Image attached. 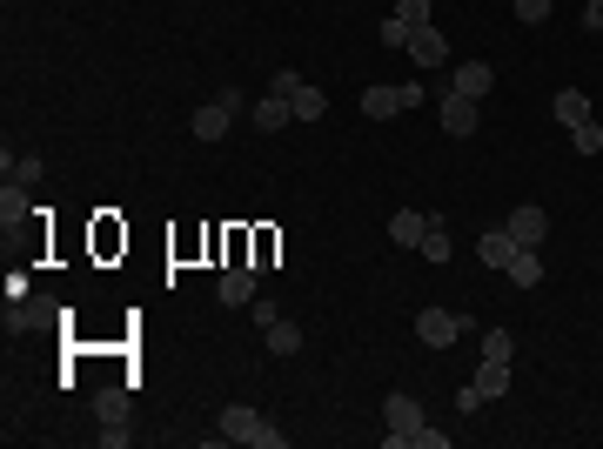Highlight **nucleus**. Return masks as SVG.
<instances>
[{"instance_id": "1", "label": "nucleus", "mask_w": 603, "mask_h": 449, "mask_svg": "<svg viewBox=\"0 0 603 449\" xmlns=\"http://www.w3.org/2000/svg\"><path fill=\"white\" fill-rule=\"evenodd\" d=\"M222 436H228V443H248V449H282V429L268 423L262 409H248V403H228L222 409Z\"/></svg>"}, {"instance_id": "2", "label": "nucleus", "mask_w": 603, "mask_h": 449, "mask_svg": "<svg viewBox=\"0 0 603 449\" xmlns=\"http://www.w3.org/2000/svg\"><path fill=\"white\" fill-rule=\"evenodd\" d=\"M409 429H423V403H416L409 389H389V403H382V443L402 449L409 443Z\"/></svg>"}, {"instance_id": "3", "label": "nucleus", "mask_w": 603, "mask_h": 449, "mask_svg": "<svg viewBox=\"0 0 603 449\" xmlns=\"http://www.w3.org/2000/svg\"><path fill=\"white\" fill-rule=\"evenodd\" d=\"M242 108H248V101H242L235 88H228V94H215L208 108H195V121H188V135H195V141H222V135H228V121H235Z\"/></svg>"}, {"instance_id": "4", "label": "nucleus", "mask_w": 603, "mask_h": 449, "mask_svg": "<svg viewBox=\"0 0 603 449\" xmlns=\"http://www.w3.org/2000/svg\"><path fill=\"white\" fill-rule=\"evenodd\" d=\"M402 108H423V81H402V88H362V114L369 121H389Z\"/></svg>"}, {"instance_id": "5", "label": "nucleus", "mask_w": 603, "mask_h": 449, "mask_svg": "<svg viewBox=\"0 0 603 449\" xmlns=\"http://www.w3.org/2000/svg\"><path fill=\"white\" fill-rule=\"evenodd\" d=\"M516 235V248H543V235H550V215H543V208L536 202H516L510 208V222H503Z\"/></svg>"}, {"instance_id": "6", "label": "nucleus", "mask_w": 603, "mask_h": 449, "mask_svg": "<svg viewBox=\"0 0 603 449\" xmlns=\"http://www.w3.org/2000/svg\"><path fill=\"white\" fill-rule=\"evenodd\" d=\"M416 336H423L429 349H449V342L463 336V315H449V309H423V315H416Z\"/></svg>"}, {"instance_id": "7", "label": "nucleus", "mask_w": 603, "mask_h": 449, "mask_svg": "<svg viewBox=\"0 0 603 449\" xmlns=\"http://www.w3.org/2000/svg\"><path fill=\"white\" fill-rule=\"evenodd\" d=\"M436 114H443V135H456V141H469V135H476V101H469V94H456V88H449Z\"/></svg>"}, {"instance_id": "8", "label": "nucleus", "mask_w": 603, "mask_h": 449, "mask_svg": "<svg viewBox=\"0 0 603 449\" xmlns=\"http://www.w3.org/2000/svg\"><path fill=\"white\" fill-rule=\"evenodd\" d=\"M409 61H416V68H443V61H449V41H443V27H436V21L409 34Z\"/></svg>"}, {"instance_id": "9", "label": "nucleus", "mask_w": 603, "mask_h": 449, "mask_svg": "<svg viewBox=\"0 0 603 449\" xmlns=\"http://www.w3.org/2000/svg\"><path fill=\"white\" fill-rule=\"evenodd\" d=\"M215 295H222L228 309L255 302V269H248V262H228V269H222V282H215Z\"/></svg>"}, {"instance_id": "10", "label": "nucleus", "mask_w": 603, "mask_h": 449, "mask_svg": "<svg viewBox=\"0 0 603 449\" xmlns=\"http://www.w3.org/2000/svg\"><path fill=\"white\" fill-rule=\"evenodd\" d=\"M449 88H456V94H469V101H483V94L496 88V68H490V61H463V68H456V81H449Z\"/></svg>"}, {"instance_id": "11", "label": "nucleus", "mask_w": 603, "mask_h": 449, "mask_svg": "<svg viewBox=\"0 0 603 449\" xmlns=\"http://www.w3.org/2000/svg\"><path fill=\"white\" fill-rule=\"evenodd\" d=\"M476 255H483L490 269H503V275H510V262H516V235H510V228H490V235L476 242Z\"/></svg>"}, {"instance_id": "12", "label": "nucleus", "mask_w": 603, "mask_h": 449, "mask_svg": "<svg viewBox=\"0 0 603 449\" xmlns=\"http://www.w3.org/2000/svg\"><path fill=\"white\" fill-rule=\"evenodd\" d=\"M423 235H429V215H416V208L389 215V242L396 248H423Z\"/></svg>"}, {"instance_id": "13", "label": "nucleus", "mask_w": 603, "mask_h": 449, "mask_svg": "<svg viewBox=\"0 0 603 449\" xmlns=\"http://www.w3.org/2000/svg\"><path fill=\"white\" fill-rule=\"evenodd\" d=\"M550 114H557V128H583V121H590V94H583V88H563L557 101H550Z\"/></svg>"}, {"instance_id": "14", "label": "nucleus", "mask_w": 603, "mask_h": 449, "mask_svg": "<svg viewBox=\"0 0 603 449\" xmlns=\"http://www.w3.org/2000/svg\"><path fill=\"white\" fill-rule=\"evenodd\" d=\"M476 396H483V403L510 396V362H483V369H476Z\"/></svg>"}, {"instance_id": "15", "label": "nucleus", "mask_w": 603, "mask_h": 449, "mask_svg": "<svg viewBox=\"0 0 603 449\" xmlns=\"http://www.w3.org/2000/svg\"><path fill=\"white\" fill-rule=\"evenodd\" d=\"M262 342H268V356H295V349H302V329L275 315V322H268V329H262Z\"/></svg>"}, {"instance_id": "16", "label": "nucleus", "mask_w": 603, "mask_h": 449, "mask_svg": "<svg viewBox=\"0 0 603 449\" xmlns=\"http://www.w3.org/2000/svg\"><path fill=\"white\" fill-rule=\"evenodd\" d=\"M510 282H516V289H536V282H543V248H516Z\"/></svg>"}, {"instance_id": "17", "label": "nucleus", "mask_w": 603, "mask_h": 449, "mask_svg": "<svg viewBox=\"0 0 603 449\" xmlns=\"http://www.w3.org/2000/svg\"><path fill=\"white\" fill-rule=\"evenodd\" d=\"M282 121H295V108L282 101V94H268V101H255V128H262V135H275Z\"/></svg>"}, {"instance_id": "18", "label": "nucleus", "mask_w": 603, "mask_h": 449, "mask_svg": "<svg viewBox=\"0 0 603 449\" xmlns=\"http://www.w3.org/2000/svg\"><path fill=\"white\" fill-rule=\"evenodd\" d=\"M289 108H295V121H322V108H329V94H322V88L309 81V88H295V94H289Z\"/></svg>"}, {"instance_id": "19", "label": "nucleus", "mask_w": 603, "mask_h": 449, "mask_svg": "<svg viewBox=\"0 0 603 449\" xmlns=\"http://www.w3.org/2000/svg\"><path fill=\"white\" fill-rule=\"evenodd\" d=\"M570 148H577V155H603V121L597 114H590L583 128H570Z\"/></svg>"}, {"instance_id": "20", "label": "nucleus", "mask_w": 603, "mask_h": 449, "mask_svg": "<svg viewBox=\"0 0 603 449\" xmlns=\"http://www.w3.org/2000/svg\"><path fill=\"white\" fill-rule=\"evenodd\" d=\"M510 356H516L510 329H483V362H510Z\"/></svg>"}, {"instance_id": "21", "label": "nucleus", "mask_w": 603, "mask_h": 449, "mask_svg": "<svg viewBox=\"0 0 603 449\" xmlns=\"http://www.w3.org/2000/svg\"><path fill=\"white\" fill-rule=\"evenodd\" d=\"M27 215H34V208H27V188H14V181H7V195H0V222L14 228V222H27Z\"/></svg>"}, {"instance_id": "22", "label": "nucleus", "mask_w": 603, "mask_h": 449, "mask_svg": "<svg viewBox=\"0 0 603 449\" xmlns=\"http://www.w3.org/2000/svg\"><path fill=\"white\" fill-rule=\"evenodd\" d=\"M94 409H101V423H128V396H121V389H101Z\"/></svg>"}, {"instance_id": "23", "label": "nucleus", "mask_w": 603, "mask_h": 449, "mask_svg": "<svg viewBox=\"0 0 603 449\" xmlns=\"http://www.w3.org/2000/svg\"><path fill=\"white\" fill-rule=\"evenodd\" d=\"M423 255H429V262H436V269H443V262H449V235H443V228H436V222H429V235H423Z\"/></svg>"}, {"instance_id": "24", "label": "nucleus", "mask_w": 603, "mask_h": 449, "mask_svg": "<svg viewBox=\"0 0 603 449\" xmlns=\"http://www.w3.org/2000/svg\"><path fill=\"white\" fill-rule=\"evenodd\" d=\"M409 34H416V27L402 21V14H389V21H382V47H409Z\"/></svg>"}, {"instance_id": "25", "label": "nucleus", "mask_w": 603, "mask_h": 449, "mask_svg": "<svg viewBox=\"0 0 603 449\" xmlns=\"http://www.w3.org/2000/svg\"><path fill=\"white\" fill-rule=\"evenodd\" d=\"M402 449H449V436H443V429H409V443H402Z\"/></svg>"}, {"instance_id": "26", "label": "nucleus", "mask_w": 603, "mask_h": 449, "mask_svg": "<svg viewBox=\"0 0 603 449\" xmlns=\"http://www.w3.org/2000/svg\"><path fill=\"white\" fill-rule=\"evenodd\" d=\"M516 21L536 27V21H550V0H516Z\"/></svg>"}, {"instance_id": "27", "label": "nucleus", "mask_w": 603, "mask_h": 449, "mask_svg": "<svg viewBox=\"0 0 603 449\" xmlns=\"http://www.w3.org/2000/svg\"><path fill=\"white\" fill-rule=\"evenodd\" d=\"M396 14H402L409 27H429V0H396Z\"/></svg>"}, {"instance_id": "28", "label": "nucleus", "mask_w": 603, "mask_h": 449, "mask_svg": "<svg viewBox=\"0 0 603 449\" xmlns=\"http://www.w3.org/2000/svg\"><path fill=\"white\" fill-rule=\"evenodd\" d=\"M295 88H309V81H302V74H295V68H275V88H268V94H282V101H289Z\"/></svg>"}, {"instance_id": "29", "label": "nucleus", "mask_w": 603, "mask_h": 449, "mask_svg": "<svg viewBox=\"0 0 603 449\" xmlns=\"http://www.w3.org/2000/svg\"><path fill=\"white\" fill-rule=\"evenodd\" d=\"M456 409H463V416H476V409H483V396H476V382H463V389H456Z\"/></svg>"}, {"instance_id": "30", "label": "nucleus", "mask_w": 603, "mask_h": 449, "mask_svg": "<svg viewBox=\"0 0 603 449\" xmlns=\"http://www.w3.org/2000/svg\"><path fill=\"white\" fill-rule=\"evenodd\" d=\"M583 27H590V34H603V0H590V7H583Z\"/></svg>"}]
</instances>
